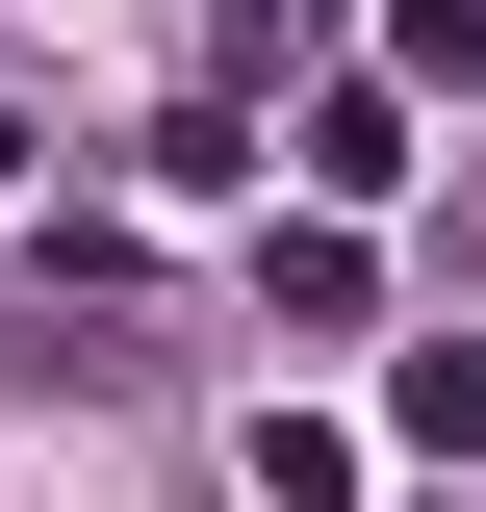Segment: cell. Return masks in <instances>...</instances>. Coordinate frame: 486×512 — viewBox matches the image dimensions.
Segmentation results:
<instances>
[{"mask_svg":"<svg viewBox=\"0 0 486 512\" xmlns=\"http://www.w3.org/2000/svg\"><path fill=\"white\" fill-rule=\"evenodd\" d=\"M256 512H359V436L333 410H256Z\"/></svg>","mask_w":486,"mask_h":512,"instance_id":"cell-5","label":"cell"},{"mask_svg":"<svg viewBox=\"0 0 486 512\" xmlns=\"http://www.w3.org/2000/svg\"><path fill=\"white\" fill-rule=\"evenodd\" d=\"M307 205H333V231H359V205H410V103H384V77H333V103H307Z\"/></svg>","mask_w":486,"mask_h":512,"instance_id":"cell-1","label":"cell"},{"mask_svg":"<svg viewBox=\"0 0 486 512\" xmlns=\"http://www.w3.org/2000/svg\"><path fill=\"white\" fill-rule=\"evenodd\" d=\"M256 308H282V333H359V308H384V256L307 205V231H256Z\"/></svg>","mask_w":486,"mask_h":512,"instance_id":"cell-2","label":"cell"},{"mask_svg":"<svg viewBox=\"0 0 486 512\" xmlns=\"http://www.w3.org/2000/svg\"><path fill=\"white\" fill-rule=\"evenodd\" d=\"M0 205H26V128H0Z\"/></svg>","mask_w":486,"mask_h":512,"instance_id":"cell-7","label":"cell"},{"mask_svg":"<svg viewBox=\"0 0 486 512\" xmlns=\"http://www.w3.org/2000/svg\"><path fill=\"white\" fill-rule=\"evenodd\" d=\"M384 436H410V461H486V333H410V359H384Z\"/></svg>","mask_w":486,"mask_h":512,"instance_id":"cell-3","label":"cell"},{"mask_svg":"<svg viewBox=\"0 0 486 512\" xmlns=\"http://www.w3.org/2000/svg\"><path fill=\"white\" fill-rule=\"evenodd\" d=\"M384 103H486V0H384Z\"/></svg>","mask_w":486,"mask_h":512,"instance_id":"cell-4","label":"cell"},{"mask_svg":"<svg viewBox=\"0 0 486 512\" xmlns=\"http://www.w3.org/2000/svg\"><path fill=\"white\" fill-rule=\"evenodd\" d=\"M333 26H359V0H231V77H307Z\"/></svg>","mask_w":486,"mask_h":512,"instance_id":"cell-6","label":"cell"}]
</instances>
